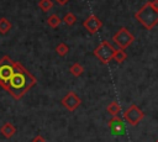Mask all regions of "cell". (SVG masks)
Returning a JSON list of instances; mask_svg holds the SVG:
<instances>
[{"mask_svg":"<svg viewBox=\"0 0 158 142\" xmlns=\"http://www.w3.org/2000/svg\"><path fill=\"white\" fill-rule=\"evenodd\" d=\"M54 1H56L58 5H62V6H63V5L68 4V1H69V0H54Z\"/></svg>","mask_w":158,"mask_h":142,"instance_id":"44dd1931","label":"cell"},{"mask_svg":"<svg viewBox=\"0 0 158 142\" xmlns=\"http://www.w3.org/2000/svg\"><path fill=\"white\" fill-rule=\"evenodd\" d=\"M115 48L109 43V41H102L95 49H94V56L104 64H107L109 62L112 61Z\"/></svg>","mask_w":158,"mask_h":142,"instance_id":"277c9868","label":"cell"},{"mask_svg":"<svg viewBox=\"0 0 158 142\" xmlns=\"http://www.w3.org/2000/svg\"><path fill=\"white\" fill-rule=\"evenodd\" d=\"M0 132H1V135H2L5 138H11V137L16 133V127H15L11 122H5V123L1 126Z\"/></svg>","mask_w":158,"mask_h":142,"instance_id":"30bf717a","label":"cell"},{"mask_svg":"<svg viewBox=\"0 0 158 142\" xmlns=\"http://www.w3.org/2000/svg\"><path fill=\"white\" fill-rule=\"evenodd\" d=\"M106 111H107L111 116H117V115L120 114V111H121V106H120V104H118L117 101H111V102L107 105Z\"/></svg>","mask_w":158,"mask_h":142,"instance_id":"8fae6325","label":"cell"},{"mask_svg":"<svg viewBox=\"0 0 158 142\" xmlns=\"http://www.w3.org/2000/svg\"><path fill=\"white\" fill-rule=\"evenodd\" d=\"M127 58V54H126V52H125V49H115V52H114V57H112V59L115 61V62H117V63H122L125 59Z\"/></svg>","mask_w":158,"mask_h":142,"instance_id":"5bb4252c","label":"cell"},{"mask_svg":"<svg viewBox=\"0 0 158 142\" xmlns=\"http://www.w3.org/2000/svg\"><path fill=\"white\" fill-rule=\"evenodd\" d=\"M151 2V5L156 9V10H158V0H152V1H149Z\"/></svg>","mask_w":158,"mask_h":142,"instance_id":"ffe728a7","label":"cell"},{"mask_svg":"<svg viewBox=\"0 0 158 142\" xmlns=\"http://www.w3.org/2000/svg\"><path fill=\"white\" fill-rule=\"evenodd\" d=\"M56 52H57V54H58V56L64 57V56H67V54H68V52H69V47L67 46V43L60 42L59 44H57V47H56Z\"/></svg>","mask_w":158,"mask_h":142,"instance_id":"2e32d148","label":"cell"},{"mask_svg":"<svg viewBox=\"0 0 158 142\" xmlns=\"http://www.w3.org/2000/svg\"><path fill=\"white\" fill-rule=\"evenodd\" d=\"M14 69H15V62L9 56L1 57L0 59V86L2 89L6 88V84L10 77L14 73Z\"/></svg>","mask_w":158,"mask_h":142,"instance_id":"3957f363","label":"cell"},{"mask_svg":"<svg viewBox=\"0 0 158 142\" xmlns=\"http://www.w3.org/2000/svg\"><path fill=\"white\" fill-rule=\"evenodd\" d=\"M107 126H109V130L111 132V135L116 136V137H120V136H123L125 132H126V127H125V121L117 115V116H112L111 120L107 122Z\"/></svg>","mask_w":158,"mask_h":142,"instance_id":"52a82bcc","label":"cell"},{"mask_svg":"<svg viewBox=\"0 0 158 142\" xmlns=\"http://www.w3.org/2000/svg\"><path fill=\"white\" fill-rule=\"evenodd\" d=\"M135 19L138 20L143 27L147 30H152L157 23H158V10H156L149 1H147L136 14Z\"/></svg>","mask_w":158,"mask_h":142,"instance_id":"7a4b0ae2","label":"cell"},{"mask_svg":"<svg viewBox=\"0 0 158 142\" xmlns=\"http://www.w3.org/2000/svg\"><path fill=\"white\" fill-rule=\"evenodd\" d=\"M83 26L84 28L89 32V33H96L101 26H102V22L99 17H96L95 15H90L88 19H85V21L83 22Z\"/></svg>","mask_w":158,"mask_h":142,"instance_id":"9c48e42d","label":"cell"},{"mask_svg":"<svg viewBox=\"0 0 158 142\" xmlns=\"http://www.w3.org/2000/svg\"><path fill=\"white\" fill-rule=\"evenodd\" d=\"M69 72H70L74 77H79V75H81V74H83L84 68H83V65H81V64H79L78 62H75V63H73V64L70 65Z\"/></svg>","mask_w":158,"mask_h":142,"instance_id":"9a60e30c","label":"cell"},{"mask_svg":"<svg viewBox=\"0 0 158 142\" xmlns=\"http://www.w3.org/2000/svg\"><path fill=\"white\" fill-rule=\"evenodd\" d=\"M37 80L36 78L19 62H15V69L11 74L5 90L9 91V94L16 99L20 100L33 85H36Z\"/></svg>","mask_w":158,"mask_h":142,"instance_id":"6da1fadb","label":"cell"},{"mask_svg":"<svg viewBox=\"0 0 158 142\" xmlns=\"http://www.w3.org/2000/svg\"><path fill=\"white\" fill-rule=\"evenodd\" d=\"M38 7H40L43 12H47V11H49V10L53 7V1H52V0H40Z\"/></svg>","mask_w":158,"mask_h":142,"instance_id":"e0dca14e","label":"cell"},{"mask_svg":"<svg viewBox=\"0 0 158 142\" xmlns=\"http://www.w3.org/2000/svg\"><path fill=\"white\" fill-rule=\"evenodd\" d=\"M60 22H62V19H60L57 14H53V15H51V16L47 19V23H48V26L52 27V28H57V27L60 25Z\"/></svg>","mask_w":158,"mask_h":142,"instance_id":"4fadbf2b","label":"cell"},{"mask_svg":"<svg viewBox=\"0 0 158 142\" xmlns=\"http://www.w3.org/2000/svg\"><path fill=\"white\" fill-rule=\"evenodd\" d=\"M112 41L114 43L120 48V49H126L128 46H131V43L135 41V36L128 31V28L126 27H121L118 31H116V33L112 36Z\"/></svg>","mask_w":158,"mask_h":142,"instance_id":"5b68a950","label":"cell"},{"mask_svg":"<svg viewBox=\"0 0 158 142\" xmlns=\"http://www.w3.org/2000/svg\"><path fill=\"white\" fill-rule=\"evenodd\" d=\"M156 142H158V138H157V141H156Z\"/></svg>","mask_w":158,"mask_h":142,"instance_id":"7402d4cb","label":"cell"},{"mask_svg":"<svg viewBox=\"0 0 158 142\" xmlns=\"http://www.w3.org/2000/svg\"><path fill=\"white\" fill-rule=\"evenodd\" d=\"M11 27H12V25H11V22L6 17H1L0 19V33L1 35L7 33L11 30Z\"/></svg>","mask_w":158,"mask_h":142,"instance_id":"7c38bea8","label":"cell"},{"mask_svg":"<svg viewBox=\"0 0 158 142\" xmlns=\"http://www.w3.org/2000/svg\"><path fill=\"white\" fill-rule=\"evenodd\" d=\"M32 142H46V138L42 135H37L32 138Z\"/></svg>","mask_w":158,"mask_h":142,"instance_id":"d6986e66","label":"cell"},{"mask_svg":"<svg viewBox=\"0 0 158 142\" xmlns=\"http://www.w3.org/2000/svg\"><path fill=\"white\" fill-rule=\"evenodd\" d=\"M80 102H81L80 98H79L74 91L67 93L65 96L62 99V105H63L67 110H69V111H74V110L80 105Z\"/></svg>","mask_w":158,"mask_h":142,"instance_id":"ba28073f","label":"cell"},{"mask_svg":"<svg viewBox=\"0 0 158 142\" xmlns=\"http://www.w3.org/2000/svg\"><path fill=\"white\" fill-rule=\"evenodd\" d=\"M143 116H144V112L136 104H132L130 107H127L126 111H123V121L131 126L138 125L139 121H142Z\"/></svg>","mask_w":158,"mask_h":142,"instance_id":"8992f818","label":"cell"},{"mask_svg":"<svg viewBox=\"0 0 158 142\" xmlns=\"http://www.w3.org/2000/svg\"><path fill=\"white\" fill-rule=\"evenodd\" d=\"M62 21H63L65 25H68V26H73V25L77 22V17H75V15H74L73 12H68V14L64 15V17H63Z\"/></svg>","mask_w":158,"mask_h":142,"instance_id":"ac0fdd59","label":"cell"}]
</instances>
